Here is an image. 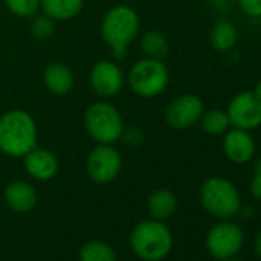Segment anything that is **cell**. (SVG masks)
I'll list each match as a JSON object with an SVG mask.
<instances>
[{"label":"cell","instance_id":"6da1fadb","mask_svg":"<svg viewBox=\"0 0 261 261\" xmlns=\"http://www.w3.org/2000/svg\"><path fill=\"white\" fill-rule=\"evenodd\" d=\"M37 146V124L30 112L11 109L0 117V151L10 157H25Z\"/></svg>","mask_w":261,"mask_h":261},{"label":"cell","instance_id":"8fae6325","mask_svg":"<svg viewBox=\"0 0 261 261\" xmlns=\"http://www.w3.org/2000/svg\"><path fill=\"white\" fill-rule=\"evenodd\" d=\"M91 86L101 97H114L117 95L123 85L124 75L121 68L112 60H100L91 69Z\"/></svg>","mask_w":261,"mask_h":261},{"label":"cell","instance_id":"4fadbf2b","mask_svg":"<svg viewBox=\"0 0 261 261\" xmlns=\"http://www.w3.org/2000/svg\"><path fill=\"white\" fill-rule=\"evenodd\" d=\"M23 166L28 175L39 181L51 180L59 172L57 157L51 151L37 146L23 157Z\"/></svg>","mask_w":261,"mask_h":261},{"label":"cell","instance_id":"5b68a950","mask_svg":"<svg viewBox=\"0 0 261 261\" xmlns=\"http://www.w3.org/2000/svg\"><path fill=\"white\" fill-rule=\"evenodd\" d=\"M88 134L98 145H112L120 140L124 129L121 114L115 106L106 101H97L88 106L83 115Z\"/></svg>","mask_w":261,"mask_h":261},{"label":"cell","instance_id":"ba28073f","mask_svg":"<svg viewBox=\"0 0 261 261\" xmlns=\"http://www.w3.org/2000/svg\"><path fill=\"white\" fill-rule=\"evenodd\" d=\"M121 165V155L115 148L111 145H98L86 159V172L94 183L108 185L117 178Z\"/></svg>","mask_w":261,"mask_h":261},{"label":"cell","instance_id":"4dcf8cb0","mask_svg":"<svg viewBox=\"0 0 261 261\" xmlns=\"http://www.w3.org/2000/svg\"><path fill=\"white\" fill-rule=\"evenodd\" d=\"M0 256H2V246H0Z\"/></svg>","mask_w":261,"mask_h":261},{"label":"cell","instance_id":"3957f363","mask_svg":"<svg viewBox=\"0 0 261 261\" xmlns=\"http://www.w3.org/2000/svg\"><path fill=\"white\" fill-rule=\"evenodd\" d=\"M130 249L145 261H160L166 258L174 247V237L165 221L145 220L130 232Z\"/></svg>","mask_w":261,"mask_h":261},{"label":"cell","instance_id":"cb8c5ba5","mask_svg":"<svg viewBox=\"0 0 261 261\" xmlns=\"http://www.w3.org/2000/svg\"><path fill=\"white\" fill-rule=\"evenodd\" d=\"M143 137L145 136H143V133L140 129H137V127H124L120 139H123V142L127 146L134 148V146H140L143 143Z\"/></svg>","mask_w":261,"mask_h":261},{"label":"cell","instance_id":"f546056e","mask_svg":"<svg viewBox=\"0 0 261 261\" xmlns=\"http://www.w3.org/2000/svg\"><path fill=\"white\" fill-rule=\"evenodd\" d=\"M220 261H243V259H240L237 256H229V258H224V259H220Z\"/></svg>","mask_w":261,"mask_h":261},{"label":"cell","instance_id":"603a6c76","mask_svg":"<svg viewBox=\"0 0 261 261\" xmlns=\"http://www.w3.org/2000/svg\"><path fill=\"white\" fill-rule=\"evenodd\" d=\"M30 30H31V34H33L34 39H37V40H46L54 33V20L49 19L45 14L43 16H37L31 22Z\"/></svg>","mask_w":261,"mask_h":261},{"label":"cell","instance_id":"e0dca14e","mask_svg":"<svg viewBox=\"0 0 261 261\" xmlns=\"http://www.w3.org/2000/svg\"><path fill=\"white\" fill-rule=\"evenodd\" d=\"M45 16L53 20H71L83 8V0H40Z\"/></svg>","mask_w":261,"mask_h":261},{"label":"cell","instance_id":"ffe728a7","mask_svg":"<svg viewBox=\"0 0 261 261\" xmlns=\"http://www.w3.org/2000/svg\"><path fill=\"white\" fill-rule=\"evenodd\" d=\"M142 49L146 57L163 60L169 53V42L166 36L160 31L146 33L142 39Z\"/></svg>","mask_w":261,"mask_h":261},{"label":"cell","instance_id":"ac0fdd59","mask_svg":"<svg viewBox=\"0 0 261 261\" xmlns=\"http://www.w3.org/2000/svg\"><path fill=\"white\" fill-rule=\"evenodd\" d=\"M238 42V30L230 20H218L211 30V45L218 53L230 51Z\"/></svg>","mask_w":261,"mask_h":261},{"label":"cell","instance_id":"d6986e66","mask_svg":"<svg viewBox=\"0 0 261 261\" xmlns=\"http://www.w3.org/2000/svg\"><path fill=\"white\" fill-rule=\"evenodd\" d=\"M198 123L201 124V129L209 136L224 134L230 126L227 112L221 109H215V108L204 111Z\"/></svg>","mask_w":261,"mask_h":261},{"label":"cell","instance_id":"9c48e42d","mask_svg":"<svg viewBox=\"0 0 261 261\" xmlns=\"http://www.w3.org/2000/svg\"><path fill=\"white\" fill-rule=\"evenodd\" d=\"M226 112L232 127L252 130L261 126V100L253 91L237 94L227 105Z\"/></svg>","mask_w":261,"mask_h":261},{"label":"cell","instance_id":"2e32d148","mask_svg":"<svg viewBox=\"0 0 261 261\" xmlns=\"http://www.w3.org/2000/svg\"><path fill=\"white\" fill-rule=\"evenodd\" d=\"M178 207L177 195L168 188L155 189L148 198V212L154 220L166 221L171 218Z\"/></svg>","mask_w":261,"mask_h":261},{"label":"cell","instance_id":"44dd1931","mask_svg":"<svg viewBox=\"0 0 261 261\" xmlns=\"http://www.w3.org/2000/svg\"><path fill=\"white\" fill-rule=\"evenodd\" d=\"M80 261H117L114 249L100 240L88 241L80 250Z\"/></svg>","mask_w":261,"mask_h":261},{"label":"cell","instance_id":"30bf717a","mask_svg":"<svg viewBox=\"0 0 261 261\" xmlns=\"http://www.w3.org/2000/svg\"><path fill=\"white\" fill-rule=\"evenodd\" d=\"M204 112V105L200 97L194 94H183L175 97L166 108V123L174 129H189L195 126Z\"/></svg>","mask_w":261,"mask_h":261},{"label":"cell","instance_id":"7c38bea8","mask_svg":"<svg viewBox=\"0 0 261 261\" xmlns=\"http://www.w3.org/2000/svg\"><path fill=\"white\" fill-rule=\"evenodd\" d=\"M224 155L235 165H244L252 160L255 154V142L249 130L232 127L224 133L223 139Z\"/></svg>","mask_w":261,"mask_h":261},{"label":"cell","instance_id":"f1b7e54d","mask_svg":"<svg viewBox=\"0 0 261 261\" xmlns=\"http://www.w3.org/2000/svg\"><path fill=\"white\" fill-rule=\"evenodd\" d=\"M255 174H261V159L256 162V166H255Z\"/></svg>","mask_w":261,"mask_h":261},{"label":"cell","instance_id":"4316f807","mask_svg":"<svg viewBox=\"0 0 261 261\" xmlns=\"http://www.w3.org/2000/svg\"><path fill=\"white\" fill-rule=\"evenodd\" d=\"M255 252H256V255L261 258V230L258 232V235H256V238H255Z\"/></svg>","mask_w":261,"mask_h":261},{"label":"cell","instance_id":"d4e9b609","mask_svg":"<svg viewBox=\"0 0 261 261\" xmlns=\"http://www.w3.org/2000/svg\"><path fill=\"white\" fill-rule=\"evenodd\" d=\"M238 5L249 17H261V0H238Z\"/></svg>","mask_w":261,"mask_h":261},{"label":"cell","instance_id":"8992f818","mask_svg":"<svg viewBox=\"0 0 261 261\" xmlns=\"http://www.w3.org/2000/svg\"><path fill=\"white\" fill-rule=\"evenodd\" d=\"M127 83L139 97L154 98L166 89L169 83V71L162 60L145 57L130 68Z\"/></svg>","mask_w":261,"mask_h":261},{"label":"cell","instance_id":"7402d4cb","mask_svg":"<svg viewBox=\"0 0 261 261\" xmlns=\"http://www.w3.org/2000/svg\"><path fill=\"white\" fill-rule=\"evenodd\" d=\"M8 10L17 17H34L40 10V0H5Z\"/></svg>","mask_w":261,"mask_h":261},{"label":"cell","instance_id":"9a60e30c","mask_svg":"<svg viewBox=\"0 0 261 261\" xmlns=\"http://www.w3.org/2000/svg\"><path fill=\"white\" fill-rule=\"evenodd\" d=\"M43 83L56 95H65L72 91L75 79L72 71L59 62L49 63L43 71Z\"/></svg>","mask_w":261,"mask_h":261},{"label":"cell","instance_id":"484cf974","mask_svg":"<svg viewBox=\"0 0 261 261\" xmlns=\"http://www.w3.org/2000/svg\"><path fill=\"white\" fill-rule=\"evenodd\" d=\"M249 191L256 200H261V174H255L249 185Z\"/></svg>","mask_w":261,"mask_h":261},{"label":"cell","instance_id":"52a82bcc","mask_svg":"<svg viewBox=\"0 0 261 261\" xmlns=\"http://www.w3.org/2000/svg\"><path fill=\"white\" fill-rule=\"evenodd\" d=\"M244 244V233L238 224L221 220L212 226L206 235V247L217 259L235 256Z\"/></svg>","mask_w":261,"mask_h":261},{"label":"cell","instance_id":"5bb4252c","mask_svg":"<svg viewBox=\"0 0 261 261\" xmlns=\"http://www.w3.org/2000/svg\"><path fill=\"white\" fill-rule=\"evenodd\" d=\"M5 201L11 211L17 214H28L36 209L39 195L33 185L23 180H14L5 188Z\"/></svg>","mask_w":261,"mask_h":261},{"label":"cell","instance_id":"1f68e13d","mask_svg":"<svg viewBox=\"0 0 261 261\" xmlns=\"http://www.w3.org/2000/svg\"><path fill=\"white\" fill-rule=\"evenodd\" d=\"M259 20H261V17H259Z\"/></svg>","mask_w":261,"mask_h":261},{"label":"cell","instance_id":"83f0119b","mask_svg":"<svg viewBox=\"0 0 261 261\" xmlns=\"http://www.w3.org/2000/svg\"><path fill=\"white\" fill-rule=\"evenodd\" d=\"M253 94L261 100V80L255 85V88H253Z\"/></svg>","mask_w":261,"mask_h":261},{"label":"cell","instance_id":"7a4b0ae2","mask_svg":"<svg viewBox=\"0 0 261 261\" xmlns=\"http://www.w3.org/2000/svg\"><path fill=\"white\" fill-rule=\"evenodd\" d=\"M140 30V19L136 10L118 5L109 10L101 20V37L111 48L112 57L120 60L126 57L127 46L134 42Z\"/></svg>","mask_w":261,"mask_h":261},{"label":"cell","instance_id":"277c9868","mask_svg":"<svg viewBox=\"0 0 261 261\" xmlns=\"http://www.w3.org/2000/svg\"><path fill=\"white\" fill-rule=\"evenodd\" d=\"M200 201L204 211L218 220H230L241 206L238 189L224 177L207 178L200 188Z\"/></svg>","mask_w":261,"mask_h":261}]
</instances>
